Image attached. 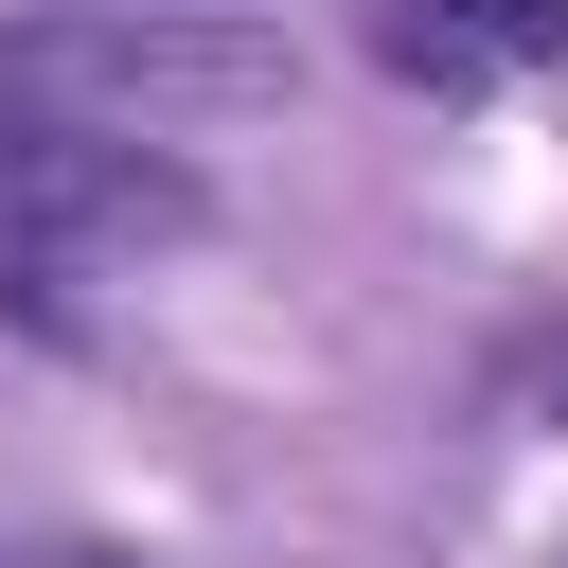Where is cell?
Returning a JSON list of instances; mask_svg holds the SVG:
<instances>
[{
  "label": "cell",
  "mask_w": 568,
  "mask_h": 568,
  "mask_svg": "<svg viewBox=\"0 0 568 568\" xmlns=\"http://www.w3.org/2000/svg\"><path fill=\"white\" fill-rule=\"evenodd\" d=\"M0 89L71 124H213V106H284V36L213 0H36L0 36Z\"/></svg>",
  "instance_id": "6da1fadb"
},
{
  "label": "cell",
  "mask_w": 568,
  "mask_h": 568,
  "mask_svg": "<svg viewBox=\"0 0 568 568\" xmlns=\"http://www.w3.org/2000/svg\"><path fill=\"white\" fill-rule=\"evenodd\" d=\"M195 231V160H160L142 124H71L0 89V266H89V248H178Z\"/></svg>",
  "instance_id": "7a4b0ae2"
},
{
  "label": "cell",
  "mask_w": 568,
  "mask_h": 568,
  "mask_svg": "<svg viewBox=\"0 0 568 568\" xmlns=\"http://www.w3.org/2000/svg\"><path fill=\"white\" fill-rule=\"evenodd\" d=\"M373 53L408 89H515V71H568V0H390Z\"/></svg>",
  "instance_id": "3957f363"
},
{
  "label": "cell",
  "mask_w": 568,
  "mask_h": 568,
  "mask_svg": "<svg viewBox=\"0 0 568 568\" xmlns=\"http://www.w3.org/2000/svg\"><path fill=\"white\" fill-rule=\"evenodd\" d=\"M53 568H124V550H53Z\"/></svg>",
  "instance_id": "277c9868"
},
{
  "label": "cell",
  "mask_w": 568,
  "mask_h": 568,
  "mask_svg": "<svg viewBox=\"0 0 568 568\" xmlns=\"http://www.w3.org/2000/svg\"><path fill=\"white\" fill-rule=\"evenodd\" d=\"M213 18H266V0H213Z\"/></svg>",
  "instance_id": "5b68a950"
}]
</instances>
